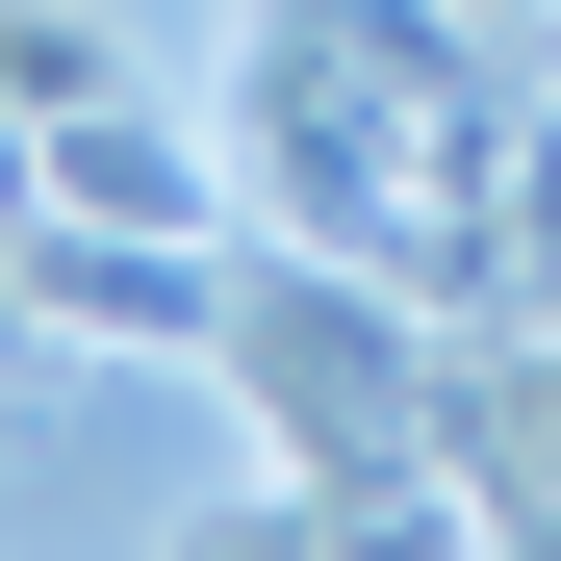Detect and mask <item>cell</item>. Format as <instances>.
I'll return each instance as SVG.
<instances>
[{
  "label": "cell",
  "mask_w": 561,
  "mask_h": 561,
  "mask_svg": "<svg viewBox=\"0 0 561 561\" xmlns=\"http://www.w3.org/2000/svg\"><path fill=\"white\" fill-rule=\"evenodd\" d=\"M26 205H103V230H230V205H205V153H179L128 77H103V103H77L51 153H26Z\"/></svg>",
  "instance_id": "obj_1"
},
{
  "label": "cell",
  "mask_w": 561,
  "mask_h": 561,
  "mask_svg": "<svg viewBox=\"0 0 561 561\" xmlns=\"http://www.w3.org/2000/svg\"><path fill=\"white\" fill-rule=\"evenodd\" d=\"M0 332H26V280H0Z\"/></svg>",
  "instance_id": "obj_2"
}]
</instances>
